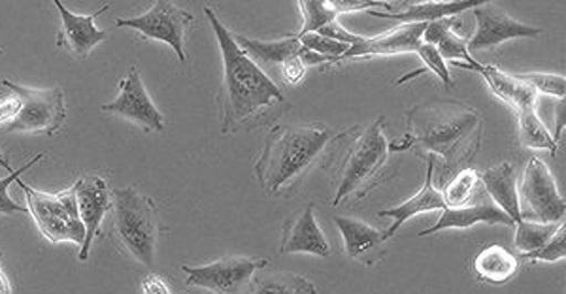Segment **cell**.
Returning <instances> with one entry per match:
<instances>
[{
	"label": "cell",
	"mask_w": 566,
	"mask_h": 294,
	"mask_svg": "<svg viewBox=\"0 0 566 294\" xmlns=\"http://www.w3.org/2000/svg\"><path fill=\"white\" fill-rule=\"evenodd\" d=\"M223 61V82L218 95L219 125L223 135L258 125L276 104L285 103L282 90L266 72L240 48L212 8H205Z\"/></svg>",
	"instance_id": "obj_1"
},
{
	"label": "cell",
	"mask_w": 566,
	"mask_h": 294,
	"mask_svg": "<svg viewBox=\"0 0 566 294\" xmlns=\"http://www.w3.org/2000/svg\"><path fill=\"white\" fill-rule=\"evenodd\" d=\"M483 122L476 109L463 103L418 104L406 112V133L389 144L391 151L416 149L418 155H440L448 167L472 160L482 144Z\"/></svg>",
	"instance_id": "obj_2"
},
{
	"label": "cell",
	"mask_w": 566,
	"mask_h": 294,
	"mask_svg": "<svg viewBox=\"0 0 566 294\" xmlns=\"http://www.w3.org/2000/svg\"><path fill=\"white\" fill-rule=\"evenodd\" d=\"M331 140H335L333 130L322 125L272 128L255 162L259 186L269 197H287L301 186Z\"/></svg>",
	"instance_id": "obj_3"
},
{
	"label": "cell",
	"mask_w": 566,
	"mask_h": 294,
	"mask_svg": "<svg viewBox=\"0 0 566 294\" xmlns=\"http://www.w3.org/2000/svg\"><path fill=\"white\" fill-rule=\"evenodd\" d=\"M386 117L363 128L349 141L336 168L333 208L349 199H363L386 178L389 168V141L384 135Z\"/></svg>",
	"instance_id": "obj_4"
},
{
	"label": "cell",
	"mask_w": 566,
	"mask_h": 294,
	"mask_svg": "<svg viewBox=\"0 0 566 294\" xmlns=\"http://www.w3.org/2000/svg\"><path fill=\"white\" fill-rule=\"evenodd\" d=\"M112 213L109 234L117 250L144 269H151L161 234L159 211L154 200L136 191L135 187L117 189L112 192Z\"/></svg>",
	"instance_id": "obj_5"
},
{
	"label": "cell",
	"mask_w": 566,
	"mask_h": 294,
	"mask_svg": "<svg viewBox=\"0 0 566 294\" xmlns=\"http://www.w3.org/2000/svg\"><path fill=\"white\" fill-rule=\"evenodd\" d=\"M18 186L25 191L27 210L33 216L34 223L44 238L52 243L72 242L80 248L84 245L85 227L80 219L76 195L72 187L59 195H48L27 186L21 179H18Z\"/></svg>",
	"instance_id": "obj_6"
},
{
	"label": "cell",
	"mask_w": 566,
	"mask_h": 294,
	"mask_svg": "<svg viewBox=\"0 0 566 294\" xmlns=\"http://www.w3.org/2000/svg\"><path fill=\"white\" fill-rule=\"evenodd\" d=\"M0 84L12 91L20 101L21 108L12 122L7 123V133H33V135L52 136L65 123V95L59 87L52 90H29L10 80Z\"/></svg>",
	"instance_id": "obj_7"
},
{
	"label": "cell",
	"mask_w": 566,
	"mask_h": 294,
	"mask_svg": "<svg viewBox=\"0 0 566 294\" xmlns=\"http://www.w3.org/2000/svg\"><path fill=\"white\" fill-rule=\"evenodd\" d=\"M264 266H269V259L229 255L202 266L184 264L181 270L187 274V287H202L213 294H240Z\"/></svg>",
	"instance_id": "obj_8"
},
{
	"label": "cell",
	"mask_w": 566,
	"mask_h": 294,
	"mask_svg": "<svg viewBox=\"0 0 566 294\" xmlns=\"http://www.w3.org/2000/svg\"><path fill=\"white\" fill-rule=\"evenodd\" d=\"M520 206L522 218L533 223H563L566 213L565 199L560 197L555 186L554 176L546 162L533 157L523 174Z\"/></svg>",
	"instance_id": "obj_9"
},
{
	"label": "cell",
	"mask_w": 566,
	"mask_h": 294,
	"mask_svg": "<svg viewBox=\"0 0 566 294\" xmlns=\"http://www.w3.org/2000/svg\"><path fill=\"white\" fill-rule=\"evenodd\" d=\"M191 23H193V15L176 7L170 0H157L148 12L142 13L138 18H129V20L117 18L116 20V25L122 29H133L146 39L159 40L170 45L180 59V63L187 61L184 42Z\"/></svg>",
	"instance_id": "obj_10"
},
{
	"label": "cell",
	"mask_w": 566,
	"mask_h": 294,
	"mask_svg": "<svg viewBox=\"0 0 566 294\" xmlns=\"http://www.w3.org/2000/svg\"><path fill=\"white\" fill-rule=\"evenodd\" d=\"M472 13L476 18V32L467 42L469 53L491 50L506 40L538 39L542 34V29L538 27L515 21L493 2H482L480 7L472 10Z\"/></svg>",
	"instance_id": "obj_11"
},
{
	"label": "cell",
	"mask_w": 566,
	"mask_h": 294,
	"mask_svg": "<svg viewBox=\"0 0 566 294\" xmlns=\"http://www.w3.org/2000/svg\"><path fill=\"white\" fill-rule=\"evenodd\" d=\"M104 114H114L127 122L140 125L146 133H161L165 128V117L161 112L155 108L154 101L149 98L146 85L142 82L140 71L133 66L129 76L119 82V95L116 101L104 104Z\"/></svg>",
	"instance_id": "obj_12"
},
{
	"label": "cell",
	"mask_w": 566,
	"mask_h": 294,
	"mask_svg": "<svg viewBox=\"0 0 566 294\" xmlns=\"http://www.w3.org/2000/svg\"><path fill=\"white\" fill-rule=\"evenodd\" d=\"M76 195L77 211L85 227V242L80 250L77 259L87 261L91 251V242L101 231L104 216L112 210V192L108 183L101 176H84L77 179L76 186H72Z\"/></svg>",
	"instance_id": "obj_13"
},
{
	"label": "cell",
	"mask_w": 566,
	"mask_h": 294,
	"mask_svg": "<svg viewBox=\"0 0 566 294\" xmlns=\"http://www.w3.org/2000/svg\"><path fill=\"white\" fill-rule=\"evenodd\" d=\"M61 15V31H59L57 45L76 59H85L103 40H106V31H101L95 25L101 13L108 10L109 4L101 8L91 15H80L69 10L61 0H53Z\"/></svg>",
	"instance_id": "obj_14"
},
{
	"label": "cell",
	"mask_w": 566,
	"mask_h": 294,
	"mask_svg": "<svg viewBox=\"0 0 566 294\" xmlns=\"http://www.w3.org/2000/svg\"><path fill=\"white\" fill-rule=\"evenodd\" d=\"M280 253L282 255L308 253L323 259L331 256V245L317 224L314 204H308L301 213L285 219L282 240H280Z\"/></svg>",
	"instance_id": "obj_15"
},
{
	"label": "cell",
	"mask_w": 566,
	"mask_h": 294,
	"mask_svg": "<svg viewBox=\"0 0 566 294\" xmlns=\"http://www.w3.org/2000/svg\"><path fill=\"white\" fill-rule=\"evenodd\" d=\"M335 223L340 231L344 250L349 259L370 269L386 256V242L389 240L386 232L378 231L376 227L360 219L342 218V216H335Z\"/></svg>",
	"instance_id": "obj_16"
},
{
	"label": "cell",
	"mask_w": 566,
	"mask_h": 294,
	"mask_svg": "<svg viewBox=\"0 0 566 294\" xmlns=\"http://www.w3.org/2000/svg\"><path fill=\"white\" fill-rule=\"evenodd\" d=\"M424 23L400 25L392 31L384 32L373 39H360L359 44L352 45L336 63L349 59L376 57V55H399V53H416L421 45Z\"/></svg>",
	"instance_id": "obj_17"
},
{
	"label": "cell",
	"mask_w": 566,
	"mask_h": 294,
	"mask_svg": "<svg viewBox=\"0 0 566 294\" xmlns=\"http://www.w3.org/2000/svg\"><path fill=\"white\" fill-rule=\"evenodd\" d=\"M461 25L455 18H442L424 25L421 44L434 45L440 57L448 59L453 66L467 69V71L480 72L483 64L478 63L467 50V42L455 34V29Z\"/></svg>",
	"instance_id": "obj_18"
},
{
	"label": "cell",
	"mask_w": 566,
	"mask_h": 294,
	"mask_svg": "<svg viewBox=\"0 0 566 294\" xmlns=\"http://www.w3.org/2000/svg\"><path fill=\"white\" fill-rule=\"evenodd\" d=\"M240 48L250 55L255 63L263 66H282L291 59L301 57L304 64H323L322 55L312 53L301 44L296 36L276 40V42H263V40H251L245 36H234Z\"/></svg>",
	"instance_id": "obj_19"
},
{
	"label": "cell",
	"mask_w": 566,
	"mask_h": 294,
	"mask_svg": "<svg viewBox=\"0 0 566 294\" xmlns=\"http://www.w3.org/2000/svg\"><path fill=\"white\" fill-rule=\"evenodd\" d=\"M434 155H429L427 157V176H424V186L421 187V191L412 197V199L405 202V204L397 206V208H389V210H384L378 213L380 218H391L392 224L389 231H386L387 238H392L397 232H399L400 227L408 221V219H412L413 216H418V213H424V211H434V210H446L448 206H446L444 197H442V192L438 191L434 183H432V179H434V167H437V162H434Z\"/></svg>",
	"instance_id": "obj_20"
},
{
	"label": "cell",
	"mask_w": 566,
	"mask_h": 294,
	"mask_svg": "<svg viewBox=\"0 0 566 294\" xmlns=\"http://www.w3.org/2000/svg\"><path fill=\"white\" fill-rule=\"evenodd\" d=\"M480 0H429V2H410L405 4L400 12H376L368 10L374 18L380 20L399 21L400 25H412V23H431L442 18H453L464 10H474L480 7Z\"/></svg>",
	"instance_id": "obj_21"
},
{
	"label": "cell",
	"mask_w": 566,
	"mask_h": 294,
	"mask_svg": "<svg viewBox=\"0 0 566 294\" xmlns=\"http://www.w3.org/2000/svg\"><path fill=\"white\" fill-rule=\"evenodd\" d=\"M478 223L515 227L514 221L499 206L493 202H483V204L463 206V208H446L438 223L427 231L419 232L418 237H431L446 229H470Z\"/></svg>",
	"instance_id": "obj_22"
},
{
	"label": "cell",
	"mask_w": 566,
	"mask_h": 294,
	"mask_svg": "<svg viewBox=\"0 0 566 294\" xmlns=\"http://www.w3.org/2000/svg\"><path fill=\"white\" fill-rule=\"evenodd\" d=\"M485 191L490 195L493 204L499 206L514 223L522 221V206L515 186V170L510 162H501L499 167L488 168L480 174Z\"/></svg>",
	"instance_id": "obj_23"
},
{
	"label": "cell",
	"mask_w": 566,
	"mask_h": 294,
	"mask_svg": "<svg viewBox=\"0 0 566 294\" xmlns=\"http://www.w3.org/2000/svg\"><path fill=\"white\" fill-rule=\"evenodd\" d=\"M520 263L515 259L514 253H510L502 245H490L485 250L480 251L474 261V270H476L478 280L493 287L506 285V283L517 274Z\"/></svg>",
	"instance_id": "obj_24"
},
{
	"label": "cell",
	"mask_w": 566,
	"mask_h": 294,
	"mask_svg": "<svg viewBox=\"0 0 566 294\" xmlns=\"http://www.w3.org/2000/svg\"><path fill=\"white\" fill-rule=\"evenodd\" d=\"M480 74H482L483 80L488 82L491 91H493L501 101L512 106L515 112L527 108V106H536V96L538 95L534 93L531 85L523 84L522 80L510 76V74H504V72L499 71L493 64L482 66Z\"/></svg>",
	"instance_id": "obj_25"
},
{
	"label": "cell",
	"mask_w": 566,
	"mask_h": 294,
	"mask_svg": "<svg viewBox=\"0 0 566 294\" xmlns=\"http://www.w3.org/2000/svg\"><path fill=\"white\" fill-rule=\"evenodd\" d=\"M251 294H317V287L303 275L272 272L253 280Z\"/></svg>",
	"instance_id": "obj_26"
},
{
	"label": "cell",
	"mask_w": 566,
	"mask_h": 294,
	"mask_svg": "<svg viewBox=\"0 0 566 294\" xmlns=\"http://www.w3.org/2000/svg\"><path fill=\"white\" fill-rule=\"evenodd\" d=\"M517 117H520V138H522L523 146L533 147V149H547L552 155L557 154L559 141L549 135L541 116L536 114V106L520 109Z\"/></svg>",
	"instance_id": "obj_27"
},
{
	"label": "cell",
	"mask_w": 566,
	"mask_h": 294,
	"mask_svg": "<svg viewBox=\"0 0 566 294\" xmlns=\"http://www.w3.org/2000/svg\"><path fill=\"white\" fill-rule=\"evenodd\" d=\"M560 224L565 223H533L522 219L520 223H515V250L522 255L542 250L554 238L555 232L559 231Z\"/></svg>",
	"instance_id": "obj_28"
},
{
	"label": "cell",
	"mask_w": 566,
	"mask_h": 294,
	"mask_svg": "<svg viewBox=\"0 0 566 294\" xmlns=\"http://www.w3.org/2000/svg\"><path fill=\"white\" fill-rule=\"evenodd\" d=\"M480 172L474 168H464L453 178L450 186L442 192L446 206L448 208H463L469 206L470 200L476 197L478 186H480Z\"/></svg>",
	"instance_id": "obj_29"
},
{
	"label": "cell",
	"mask_w": 566,
	"mask_h": 294,
	"mask_svg": "<svg viewBox=\"0 0 566 294\" xmlns=\"http://www.w3.org/2000/svg\"><path fill=\"white\" fill-rule=\"evenodd\" d=\"M298 8L304 15V25L303 31L298 32L296 36L319 32L323 27L331 25L340 15L336 10L335 2H331V0H301Z\"/></svg>",
	"instance_id": "obj_30"
},
{
	"label": "cell",
	"mask_w": 566,
	"mask_h": 294,
	"mask_svg": "<svg viewBox=\"0 0 566 294\" xmlns=\"http://www.w3.org/2000/svg\"><path fill=\"white\" fill-rule=\"evenodd\" d=\"M416 53H418L421 61H423V66L418 69V71L400 76L399 80L395 82V85H402L406 84V82H412L413 77L427 74V72H432L434 76L440 77L448 87H453V85H455L453 77H451L450 69H448V64H446L444 59L440 57V53L437 52V48H434V45L421 44Z\"/></svg>",
	"instance_id": "obj_31"
},
{
	"label": "cell",
	"mask_w": 566,
	"mask_h": 294,
	"mask_svg": "<svg viewBox=\"0 0 566 294\" xmlns=\"http://www.w3.org/2000/svg\"><path fill=\"white\" fill-rule=\"evenodd\" d=\"M45 154H39L33 159L29 160L27 165L18 168V170H13V172L8 174L7 178H0V213L2 216H15V213H29L25 206H20L18 202H13L10 199V195H8V189L12 183H18V179H20L21 174H25L29 168H33L36 162L44 159Z\"/></svg>",
	"instance_id": "obj_32"
},
{
	"label": "cell",
	"mask_w": 566,
	"mask_h": 294,
	"mask_svg": "<svg viewBox=\"0 0 566 294\" xmlns=\"http://www.w3.org/2000/svg\"><path fill=\"white\" fill-rule=\"evenodd\" d=\"M296 39L301 40V44H303L308 52L331 59L333 64H336V61L349 50V45L336 42V40L325 39V36L317 34V32H310V34H303V36H296Z\"/></svg>",
	"instance_id": "obj_33"
},
{
	"label": "cell",
	"mask_w": 566,
	"mask_h": 294,
	"mask_svg": "<svg viewBox=\"0 0 566 294\" xmlns=\"http://www.w3.org/2000/svg\"><path fill=\"white\" fill-rule=\"evenodd\" d=\"M517 80H522L523 84L531 85L534 93L538 95H552L557 98H565L566 80L559 74H515Z\"/></svg>",
	"instance_id": "obj_34"
},
{
	"label": "cell",
	"mask_w": 566,
	"mask_h": 294,
	"mask_svg": "<svg viewBox=\"0 0 566 294\" xmlns=\"http://www.w3.org/2000/svg\"><path fill=\"white\" fill-rule=\"evenodd\" d=\"M531 263H557L566 256V227L560 224L559 231L555 232L554 238L542 248V250L533 251L523 255Z\"/></svg>",
	"instance_id": "obj_35"
},
{
	"label": "cell",
	"mask_w": 566,
	"mask_h": 294,
	"mask_svg": "<svg viewBox=\"0 0 566 294\" xmlns=\"http://www.w3.org/2000/svg\"><path fill=\"white\" fill-rule=\"evenodd\" d=\"M304 74H306V64L303 63V59L295 57L283 63L280 66V76L283 82L290 85H298L303 82Z\"/></svg>",
	"instance_id": "obj_36"
},
{
	"label": "cell",
	"mask_w": 566,
	"mask_h": 294,
	"mask_svg": "<svg viewBox=\"0 0 566 294\" xmlns=\"http://www.w3.org/2000/svg\"><path fill=\"white\" fill-rule=\"evenodd\" d=\"M142 291H144V294H170L167 283L163 282L161 277L155 274L148 275L142 282Z\"/></svg>",
	"instance_id": "obj_37"
},
{
	"label": "cell",
	"mask_w": 566,
	"mask_h": 294,
	"mask_svg": "<svg viewBox=\"0 0 566 294\" xmlns=\"http://www.w3.org/2000/svg\"><path fill=\"white\" fill-rule=\"evenodd\" d=\"M21 104L18 98H8L4 103H0V123L12 122L13 117L18 116Z\"/></svg>",
	"instance_id": "obj_38"
},
{
	"label": "cell",
	"mask_w": 566,
	"mask_h": 294,
	"mask_svg": "<svg viewBox=\"0 0 566 294\" xmlns=\"http://www.w3.org/2000/svg\"><path fill=\"white\" fill-rule=\"evenodd\" d=\"M0 294H12V285L8 282L7 274H4L2 266H0Z\"/></svg>",
	"instance_id": "obj_39"
},
{
	"label": "cell",
	"mask_w": 566,
	"mask_h": 294,
	"mask_svg": "<svg viewBox=\"0 0 566 294\" xmlns=\"http://www.w3.org/2000/svg\"><path fill=\"white\" fill-rule=\"evenodd\" d=\"M0 168H4V170H8V172H13V168L10 167V162H8L2 155H0Z\"/></svg>",
	"instance_id": "obj_40"
},
{
	"label": "cell",
	"mask_w": 566,
	"mask_h": 294,
	"mask_svg": "<svg viewBox=\"0 0 566 294\" xmlns=\"http://www.w3.org/2000/svg\"><path fill=\"white\" fill-rule=\"evenodd\" d=\"M2 53H4V52H2V50H0V55H2Z\"/></svg>",
	"instance_id": "obj_41"
}]
</instances>
